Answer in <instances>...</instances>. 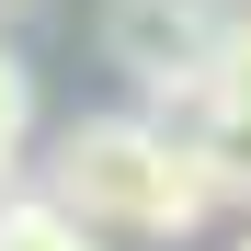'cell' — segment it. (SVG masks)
Here are the masks:
<instances>
[{
  "instance_id": "6da1fadb",
  "label": "cell",
  "mask_w": 251,
  "mask_h": 251,
  "mask_svg": "<svg viewBox=\"0 0 251 251\" xmlns=\"http://www.w3.org/2000/svg\"><path fill=\"white\" fill-rule=\"evenodd\" d=\"M46 194L69 217H92V228H126V240H194L217 217L205 149L172 137L160 114H80V126H57Z\"/></svg>"
},
{
  "instance_id": "7a4b0ae2",
  "label": "cell",
  "mask_w": 251,
  "mask_h": 251,
  "mask_svg": "<svg viewBox=\"0 0 251 251\" xmlns=\"http://www.w3.org/2000/svg\"><path fill=\"white\" fill-rule=\"evenodd\" d=\"M228 23H240V0H103V69L137 80V114H160V126L205 114Z\"/></svg>"
},
{
  "instance_id": "3957f363",
  "label": "cell",
  "mask_w": 251,
  "mask_h": 251,
  "mask_svg": "<svg viewBox=\"0 0 251 251\" xmlns=\"http://www.w3.org/2000/svg\"><path fill=\"white\" fill-rule=\"evenodd\" d=\"M0 251H103V228L69 217V205L34 183V194H0Z\"/></svg>"
},
{
  "instance_id": "277c9868",
  "label": "cell",
  "mask_w": 251,
  "mask_h": 251,
  "mask_svg": "<svg viewBox=\"0 0 251 251\" xmlns=\"http://www.w3.org/2000/svg\"><path fill=\"white\" fill-rule=\"evenodd\" d=\"M194 149H205L217 205H251V114H194Z\"/></svg>"
},
{
  "instance_id": "5b68a950",
  "label": "cell",
  "mask_w": 251,
  "mask_h": 251,
  "mask_svg": "<svg viewBox=\"0 0 251 251\" xmlns=\"http://www.w3.org/2000/svg\"><path fill=\"white\" fill-rule=\"evenodd\" d=\"M23 137H34V69L0 46V194H23L12 172H23Z\"/></svg>"
},
{
  "instance_id": "8992f818",
  "label": "cell",
  "mask_w": 251,
  "mask_h": 251,
  "mask_svg": "<svg viewBox=\"0 0 251 251\" xmlns=\"http://www.w3.org/2000/svg\"><path fill=\"white\" fill-rule=\"evenodd\" d=\"M205 114H251V0L228 23V57H217V92H205Z\"/></svg>"
},
{
  "instance_id": "52a82bcc",
  "label": "cell",
  "mask_w": 251,
  "mask_h": 251,
  "mask_svg": "<svg viewBox=\"0 0 251 251\" xmlns=\"http://www.w3.org/2000/svg\"><path fill=\"white\" fill-rule=\"evenodd\" d=\"M240 251H251V240H240Z\"/></svg>"
}]
</instances>
